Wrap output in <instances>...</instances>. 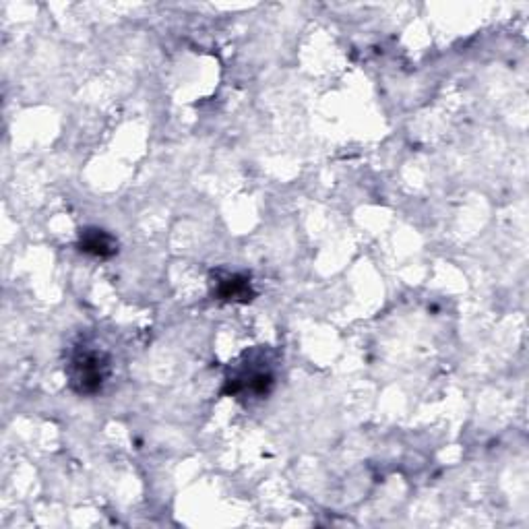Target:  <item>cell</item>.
<instances>
[{
	"instance_id": "6da1fadb",
	"label": "cell",
	"mask_w": 529,
	"mask_h": 529,
	"mask_svg": "<svg viewBox=\"0 0 529 529\" xmlns=\"http://www.w3.org/2000/svg\"><path fill=\"white\" fill-rule=\"evenodd\" d=\"M67 375L73 391L79 395H96L102 391L110 375V360L102 350L83 344L73 350L67 364Z\"/></svg>"
},
{
	"instance_id": "3957f363",
	"label": "cell",
	"mask_w": 529,
	"mask_h": 529,
	"mask_svg": "<svg viewBox=\"0 0 529 529\" xmlns=\"http://www.w3.org/2000/svg\"><path fill=\"white\" fill-rule=\"evenodd\" d=\"M217 300H224V302H251L255 292L251 288V279L246 275H222L217 277L215 282V290H213Z\"/></svg>"
},
{
	"instance_id": "7a4b0ae2",
	"label": "cell",
	"mask_w": 529,
	"mask_h": 529,
	"mask_svg": "<svg viewBox=\"0 0 529 529\" xmlns=\"http://www.w3.org/2000/svg\"><path fill=\"white\" fill-rule=\"evenodd\" d=\"M275 375L269 360L257 352L246 354V362L234 368L232 375L226 379V393L234 397H265L273 387Z\"/></svg>"
},
{
	"instance_id": "277c9868",
	"label": "cell",
	"mask_w": 529,
	"mask_h": 529,
	"mask_svg": "<svg viewBox=\"0 0 529 529\" xmlns=\"http://www.w3.org/2000/svg\"><path fill=\"white\" fill-rule=\"evenodd\" d=\"M79 248L87 255L106 259L118 253V242L114 236H110L108 232L100 228H87V230H81Z\"/></svg>"
}]
</instances>
